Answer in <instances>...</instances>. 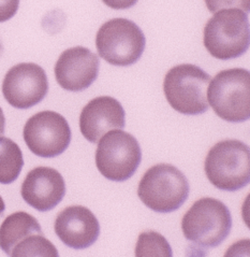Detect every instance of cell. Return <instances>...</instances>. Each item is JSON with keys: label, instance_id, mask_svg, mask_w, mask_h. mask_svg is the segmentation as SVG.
<instances>
[{"label": "cell", "instance_id": "52a82bcc", "mask_svg": "<svg viewBox=\"0 0 250 257\" xmlns=\"http://www.w3.org/2000/svg\"><path fill=\"white\" fill-rule=\"evenodd\" d=\"M145 36L130 20L113 19L100 27L96 47L100 57L113 66L127 67L135 64L145 50Z\"/></svg>", "mask_w": 250, "mask_h": 257}, {"label": "cell", "instance_id": "6da1fadb", "mask_svg": "<svg viewBox=\"0 0 250 257\" xmlns=\"http://www.w3.org/2000/svg\"><path fill=\"white\" fill-rule=\"evenodd\" d=\"M206 177L218 190L236 192L250 180V150L239 140H222L209 150L204 164Z\"/></svg>", "mask_w": 250, "mask_h": 257}, {"label": "cell", "instance_id": "d6986e66", "mask_svg": "<svg viewBox=\"0 0 250 257\" xmlns=\"http://www.w3.org/2000/svg\"><path fill=\"white\" fill-rule=\"evenodd\" d=\"M205 5L213 13L224 9H238L246 13L250 11V0H205Z\"/></svg>", "mask_w": 250, "mask_h": 257}, {"label": "cell", "instance_id": "8fae6325", "mask_svg": "<svg viewBox=\"0 0 250 257\" xmlns=\"http://www.w3.org/2000/svg\"><path fill=\"white\" fill-rule=\"evenodd\" d=\"M99 67V58L90 50L83 47L68 49L55 65L56 81L66 90L82 92L97 80Z\"/></svg>", "mask_w": 250, "mask_h": 257}, {"label": "cell", "instance_id": "3957f363", "mask_svg": "<svg viewBox=\"0 0 250 257\" xmlns=\"http://www.w3.org/2000/svg\"><path fill=\"white\" fill-rule=\"evenodd\" d=\"M189 191L183 172L172 165L159 164L149 168L141 179L138 196L155 212L170 213L184 205Z\"/></svg>", "mask_w": 250, "mask_h": 257}, {"label": "cell", "instance_id": "cb8c5ba5", "mask_svg": "<svg viewBox=\"0 0 250 257\" xmlns=\"http://www.w3.org/2000/svg\"><path fill=\"white\" fill-rule=\"evenodd\" d=\"M3 53V45H2V41H0V55H2Z\"/></svg>", "mask_w": 250, "mask_h": 257}, {"label": "cell", "instance_id": "7c38bea8", "mask_svg": "<svg viewBox=\"0 0 250 257\" xmlns=\"http://www.w3.org/2000/svg\"><path fill=\"white\" fill-rule=\"evenodd\" d=\"M125 110L115 98L97 97L83 108L80 115V128L84 138L97 143L110 131L125 127Z\"/></svg>", "mask_w": 250, "mask_h": 257}, {"label": "cell", "instance_id": "603a6c76", "mask_svg": "<svg viewBox=\"0 0 250 257\" xmlns=\"http://www.w3.org/2000/svg\"><path fill=\"white\" fill-rule=\"evenodd\" d=\"M6 210V205H5V201L2 198V196H0V214H3Z\"/></svg>", "mask_w": 250, "mask_h": 257}, {"label": "cell", "instance_id": "ba28073f", "mask_svg": "<svg viewBox=\"0 0 250 257\" xmlns=\"http://www.w3.org/2000/svg\"><path fill=\"white\" fill-rule=\"evenodd\" d=\"M96 166L110 181L124 182L138 170L142 151L138 140L124 131H110L98 141Z\"/></svg>", "mask_w": 250, "mask_h": 257}, {"label": "cell", "instance_id": "277c9868", "mask_svg": "<svg viewBox=\"0 0 250 257\" xmlns=\"http://www.w3.org/2000/svg\"><path fill=\"white\" fill-rule=\"evenodd\" d=\"M232 228L230 210L215 198H201L181 220L185 238L200 247H216L229 236Z\"/></svg>", "mask_w": 250, "mask_h": 257}, {"label": "cell", "instance_id": "7402d4cb", "mask_svg": "<svg viewBox=\"0 0 250 257\" xmlns=\"http://www.w3.org/2000/svg\"><path fill=\"white\" fill-rule=\"evenodd\" d=\"M5 128H6V117L3 112V109L0 108V137L5 134Z\"/></svg>", "mask_w": 250, "mask_h": 257}, {"label": "cell", "instance_id": "4fadbf2b", "mask_svg": "<svg viewBox=\"0 0 250 257\" xmlns=\"http://www.w3.org/2000/svg\"><path fill=\"white\" fill-rule=\"evenodd\" d=\"M55 232L73 250H84L93 245L100 233L99 221L89 209L82 206L68 207L55 221Z\"/></svg>", "mask_w": 250, "mask_h": 257}, {"label": "cell", "instance_id": "ffe728a7", "mask_svg": "<svg viewBox=\"0 0 250 257\" xmlns=\"http://www.w3.org/2000/svg\"><path fill=\"white\" fill-rule=\"evenodd\" d=\"M20 0H0V23L12 19L17 14Z\"/></svg>", "mask_w": 250, "mask_h": 257}, {"label": "cell", "instance_id": "7a4b0ae2", "mask_svg": "<svg viewBox=\"0 0 250 257\" xmlns=\"http://www.w3.org/2000/svg\"><path fill=\"white\" fill-rule=\"evenodd\" d=\"M204 47L219 60L234 59L245 54L250 43L246 12L224 9L215 13L204 27Z\"/></svg>", "mask_w": 250, "mask_h": 257}, {"label": "cell", "instance_id": "9a60e30c", "mask_svg": "<svg viewBox=\"0 0 250 257\" xmlns=\"http://www.w3.org/2000/svg\"><path fill=\"white\" fill-rule=\"evenodd\" d=\"M41 226L27 212H15L8 216L0 226V247L11 255L14 246L34 233H41Z\"/></svg>", "mask_w": 250, "mask_h": 257}, {"label": "cell", "instance_id": "30bf717a", "mask_svg": "<svg viewBox=\"0 0 250 257\" xmlns=\"http://www.w3.org/2000/svg\"><path fill=\"white\" fill-rule=\"evenodd\" d=\"M49 92V81L43 68L22 63L7 72L3 83L6 100L17 109H29L41 102Z\"/></svg>", "mask_w": 250, "mask_h": 257}, {"label": "cell", "instance_id": "8992f818", "mask_svg": "<svg viewBox=\"0 0 250 257\" xmlns=\"http://www.w3.org/2000/svg\"><path fill=\"white\" fill-rule=\"evenodd\" d=\"M207 101L220 118L245 122L250 116V72L235 68L217 73L209 82Z\"/></svg>", "mask_w": 250, "mask_h": 257}, {"label": "cell", "instance_id": "44dd1931", "mask_svg": "<svg viewBox=\"0 0 250 257\" xmlns=\"http://www.w3.org/2000/svg\"><path fill=\"white\" fill-rule=\"evenodd\" d=\"M102 2L110 7L111 9L115 10H125V9H130L133 7L138 0H102Z\"/></svg>", "mask_w": 250, "mask_h": 257}, {"label": "cell", "instance_id": "5b68a950", "mask_svg": "<svg viewBox=\"0 0 250 257\" xmlns=\"http://www.w3.org/2000/svg\"><path fill=\"white\" fill-rule=\"evenodd\" d=\"M209 74L200 67L183 64L165 74L163 92L171 107L181 114L198 115L208 109Z\"/></svg>", "mask_w": 250, "mask_h": 257}, {"label": "cell", "instance_id": "2e32d148", "mask_svg": "<svg viewBox=\"0 0 250 257\" xmlns=\"http://www.w3.org/2000/svg\"><path fill=\"white\" fill-rule=\"evenodd\" d=\"M24 158L20 147L9 138L0 137V183L11 184L20 176Z\"/></svg>", "mask_w": 250, "mask_h": 257}, {"label": "cell", "instance_id": "9c48e42d", "mask_svg": "<svg viewBox=\"0 0 250 257\" xmlns=\"http://www.w3.org/2000/svg\"><path fill=\"white\" fill-rule=\"evenodd\" d=\"M25 143L40 157L52 158L63 154L71 142V130L67 119L57 112L43 111L30 117L24 127Z\"/></svg>", "mask_w": 250, "mask_h": 257}, {"label": "cell", "instance_id": "5bb4252c", "mask_svg": "<svg viewBox=\"0 0 250 257\" xmlns=\"http://www.w3.org/2000/svg\"><path fill=\"white\" fill-rule=\"evenodd\" d=\"M21 194L30 207L40 212H47L64 199L66 183L56 169L37 167L28 172L22 184Z\"/></svg>", "mask_w": 250, "mask_h": 257}, {"label": "cell", "instance_id": "ac0fdd59", "mask_svg": "<svg viewBox=\"0 0 250 257\" xmlns=\"http://www.w3.org/2000/svg\"><path fill=\"white\" fill-rule=\"evenodd\" d=\"M136 256H162L171 257L173 255L171 245L166 239L156 231H145L139 236L135 245Z\"/></svg>", "mask_w": 250, "mask_h": 257}, {"label": "cell", "instance_id": "e0dca14e", "mask_svg": "<svg viewBox=\"0 0 250 257\" xmlns=\"http://www.w3.org/2000/svg\"><path fill=\"white\" fill-rule=\"evenodd\" d=\"M11 256L14 257H26V256H50L56 257L58 252L55 245L50 240L44 237L43 232L34 233L27 237L25 240L14 246L11 252Z\"/></svg>", "mask_w": 250, "mask_h": 257}]
</instances>
